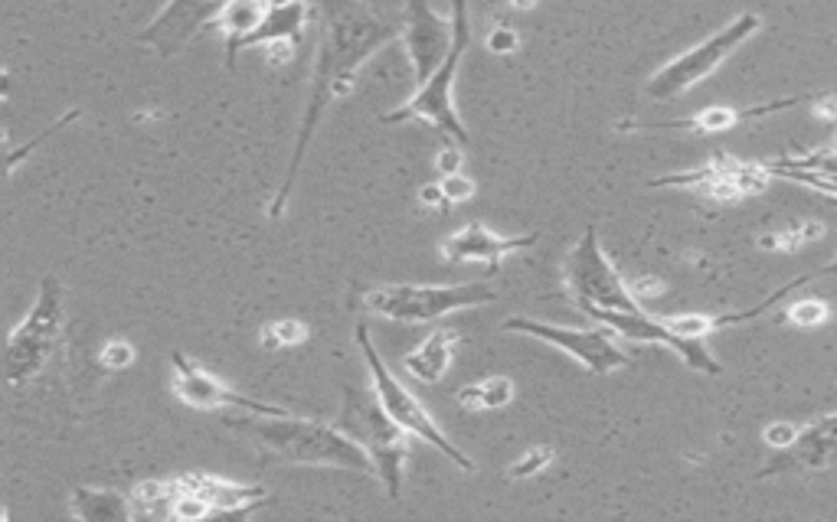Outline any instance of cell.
<instances>
[{
    "mask_svg": "<svg viewBox=\"0 0 837 522\" xmlns=\"http://www.w3.org/2000/svg\"><path fill=\"white\" fill-rule=\"evenodd\" d=\"M514 399V383L507 376H488L481 383H471L458 392V402L471 412H485V409H504Z\"/></svg>",
    "mask_w": 837,
    "mask_h": 522,
    "instance_id": "7402d4cb",
    "label": "cell"
},
{
    "mask_svg": "<svg viewBox=\"0 0 837 522\" xmlns=\"http://www.w3.org/2000/svg\"><path fill=\"white\" fill-rule=\"evenodd\" d=\"M308 340V327L301 320H275L262 330V347L265 350H278V347H298Z\"/></svg>",
    "mask_w": 837,
    "mask_h": 522,
    "instance_id": "603a6c76",
    "label": "cell"
},
{
    "mask_svg": "<svg viewBox=\"0 0 837 522\" xmlns=\"http://www.w3.org/2000/svg\"><path fill=\"white\" fill-rule=\"evenodd\" d=\"M226 425L262 448V454L288 461V464H314V468H340L354 474H373L370 458L357 441H350L340 428L304 422L295 415H239L226 418Z\"/></svg>",
    "mask_w": 837,
    "mask_h": 522,
    "instance_id": "7a4b0ae2",
    "label": "cell"
},
{
    "mask_svg": "<svg viewBox=\"0 0 837 522\" xmlns=\"http://www.w3.org/2000/svg\"><path fill=\"white\" fill-rule=\"evenodd\" d=\"M485 46H488V52H494V56H511V52L521 46V39H517V33H514L511 26H494V29L488 33V39H485Z\"/></svg>",
    "mask_w": 837,
    "mask_h": 522,
    "instance_id": "f546056e",
    "label": "cell"
},
{
    "mask_svg": "<svg viewBox=\"0 0 837 522\" xmlns=\"http://www.w3.org/2000/svg\"><path fill=\"white\" fill-rule=\"evenodd\" d=\"M304 20H308V0H291V3H268L262 23L239 39L236 52H242L246 46H259V43H272V39H291L298 43L301 39V29H304Z\"/></svg>",
    "mask_w": 837,
    "mask_h": 522,
    "instance_id": "d6986e66",
    "label": "cell"
},
{
    "mask_svg": "<svg viewBox=\"0 0 837 522\" xmlns=\"http://www.w3.org/2000/svg\"><path fill=\"white\" fill-rule=\"evenodd\" d=\"M69 513L85 522H131V497H121L115 490H95V487H79L69 497Z\"/></svg>",
    "mask_w": 837,
    "mask_h": 522,
    "instance_id": "ffe728a7",
    "label": "cell"
},
{
    "mask_svg": "<svg viewBox=\"0 0 837 522\" xmlns=\"http://www.w3.org/2000/svg\"><path fill=\"white\" fill-rule=\"evenodd\" d=\"M442 193H445V203H468L475 196V183L458 170L442 177Z\"/></svg>",
    "mask_w": 837,
    "mask_h": 522,
    "instance_id": "f1b7e54d",
    "label": "cell"
},
{
    "mask_svg": "<svg viewBox=\"0 0 837 522\" xmlns=\"http://www.w3.org/2000/svg\"><path fill=\"white\" fill-rule=\"evenodd\" d=\"M354 337H357V347H360V353H363V360H367V369H370V379H373V396H376V402L383 405V412H386L403 432L422 438L426 445H432L439 454H445V458H449L452 464H458L462 471H475L471 458H468L465 451H458V448L449 441V435H445V432L435 425V418L426 412V405L390 373V366L383 363V356L376 353V347H373V340H370L367 324H357Z\"/></svg>",
    "mask_w": 837,
    "mask_h": 522,
    "instance_id": "8992f818",
    "label": "cell"
},
{
    "mask_svg": "<svg viewBox=\"0 0 837 522\" xmlns=\"http://www.w3.org/2000/svg\"><path fill=\"white\" fill-rule=\"evenodd\" d=\"M530 245H537V235H498V232H491V229H485L481 222H468L465 229H458V232H452L445 242H442V255L449 258V262H458V265H491V268H498V262L504 258V255H514V252H524V248H530Z\"/></svg>",
    "mask_w": 837,
    "mask_h": 522,
    "instance_id": "9a60e30c",
    "label": "cell"
},
{
    "mask_svg": "<svg viewBox=\"0 0 837 522\" xmlns=\"http://www.w3.org/2000/svg\"><path fill=\"white\" fill-rule=\"evenodd\" d=\"M59 330H62V288L52 275H46L29 314L7 337L3 373L10 386H26L29 379L43 373V366L52 356Z\"/></svg>",
    "mask_w": 837,
    "mask_h": 522,
    "instance_id": "52a82bcc",
    "label": "cell"
},
{
    "mask_svg": "<svg viewBox=\"0 0 837 522\" xmlns=\"http://www.w3.org/2000/svg\"><path fill=\"white\" fill-rule=\"evenodd\" d=\"M504 330L514 333H527L534 340H543L563 353H570L583 369L606 376L615 369H625L632 360L629 353L615 343V333L609 327H560V324H543V320H530V317H511L504 320Z\"/></svg>",
    "mask_w": 837,
    "mask_h": 522,
    "instance_id": "30bf717a",
    "label": "cell"
},
{
    "mask_svg": "<svg viewBox=\"0 0 837 522\" xmlns=\"http://www.w3.org/2000/svg\"><path fill=\"white\" fill-rule=\"evenodd\" d=\"M760 26H763V20H760L756 13H740L733 23L720 26V29H717L714 36H707L704 43L691 46V49L681 52L678 59H671L668 65H661V69L648 78L645 92H648L651 98H658V101H671V98L691 92V88H694L697 82H704L714 69H720L750 36H756Z\"/></svg>",
    "mask_w": 837,
    "mask_h": 522,
    "instance_id": "9c48e42d",
    "label": "cell"
},
{
    "mask_svg": "<svg viewBox=\"0 0 837 522\" xmlns=\"http://www.w3.org/2000/svg\"><path fill=\"white\" fill-rule=\"evenodd\" d=\"M789 320L796 327H822L828 320V304L818 301V298H805V301L789 307Z\"/></svg>",
    "mask_w": 837,
    "mask_h": 522,
    "instance_id": "d4e9b609",
    "label": "cell"
},
{
    "mask_svg": "<svg viewBox=\"0 0 837 522\" xmlns=\"http://www.w3.org/2000/svg\"><path fill=\"white\" fill-rule=\"evenodd\" d=\"M419 203H422V206H432V209L449 206V203H445V193H442V183H426V186L419 190Z\"/></svg>",
    "mask_w": 837,
    "mask_h": 522,
    "instance_id": "d6a6232c",
    "label": "cell"
},
{
    "mask_svg": "<svg viewBox=\"0 0 837 522\" xmlns=\"http://www.w3.org/2000/svg\"><path fill=\"white\" fill-rule=\"evenodd\" d=\"M563 288L576 307L593 304L609 311H645L632 284L619 275V268L602 252L593 226L579 235V242L563 258Z\"/></svg>",
    "mask_w": 837,
    "mask_h": 522,
    "instance_id": "ba28073f",
    "label": "cell"
},
{
    "mask_svg": "<svg viewBox=\"0 0 837 522\" xmlns=\"http://www.w3.org/2000/svg\"><path fill=\"white\" fill-rule=\"evenodd\" d=\"M268 10V0H226V7L216 13V26L226 36V65H236V46L242 36H249Z\"/></svg>",
    "mask_w": 837,
    "mask_h": 522,
    "instance_id": "44dd1931",
    "label": "cell"
},
{
    "mask_svg": "<svg viewBox=\"0 0 837 522\" xmlns=\"http://www.w3.org/2000/svg\"><path fill=\"white\" fill-rule=\"evenodd\" d=\"M213 510L200 500V497H193V494H177L174 497V503H170V517L174 520H183V522H190V520H206Z\"/></svg>",
    "mask_w": 837,
    "mask_h": 522,
    "instance_id": "4316f807",
    "label": "cell"
},
{
    "mask_svg": "<svg viewBox=\"0 0 837 522\" xmlns=\"http://www.w3.org/2000/svg\"><path fill=\"white\" fill-rule=\"evenodd\" d=\"M170 363H174V396L190 409H200V412L236 409V412H246V415H288L278 405H268V402L249 399L242 392H232L223 379H216L213 373H206L200 363H193L190 356H183L177 350L170 353Z\"/></svg>",
    "mask_w": 837,
    "mask_h": 522,
    "instance_id": "7c38bea8",
    "label": "cell"
},
{
    "mask_svg": "<svg viewBox=\"0 0 837 522\" xmlns=\"http://www.w3.org/2000/svg\"><path fill=\"white\" fill-rule=\"evenodd\" d=\"M799 435H802L799 425H792V422H773V425L763 432V441H766L769 448H776V451H789V448L799 441Z\"/></svg>",
    "mask_w": 837,
    "mask_h": 522,
    "instance_id": "83f0119b",
    "label": "cell"
},
{
    "mask_svg": "<svg viewBox=\"0 0 837 522\" xmlns=\"http://www.w3.org/2000/svg\"><path fill=\"white\" fill-rule=\"evenodd\" d=\"M822 95H802V98H786V101H773V105H756V108H730V105H714L694 118H681V121H668V124H648L651 131H697V134H717V131H730L737 128L743 118H763V114H773V111H782V108H792V105H805V101H818Z\"/></svg>",
    "mask_w": 837,
    "mask_h": 522,
    "instance_id": "e0dca14e",
    "label": "cell"
},
{
    "mask_svg": "<svg viewBox=\"0 0 837 522\" xmlns=\"http://www.w3.org/2000/svg\"><path fill=\"white\" fill-rule=\"evenodd\" d=\"M471 46V20H468V0H452V43L445 59L432 69V75L426 82H419V92L396 111L383 114V124H396V121H409L419 118L426 124H432L442 137L455 141V144H468V128L455 111L452 101V88L458 78V65L462 56Z\"/></svg>",
    "mask_w": 837,
    "mask_h": 522,
    "instance_id": "3957f363",
    "label": "cell"
},
{
    "mask_svg": "<svg viewBox=\"0 0 837 522\" xmlns=\"http://www.w3.org/2000/svg\"><path fill=\"white\" fill-rule=\"evenodd\" d=\"M455 343L458 337L452 330H432L412 353L403 356V366L412 379L432 386V383H442V376L449 373L452 366V353H455Z\"/></svg>",
    "mask_w": 837,
    "mask_h": 522,
    "instance_id": "ac0fdd59",
    "label": "cell"
},
{
    "mask_svg": "<svg viewBox=\"0 0 837 522\" xmlns=\"http://www.w3.org/2000/svg\"><path fill=\"white\" fill-rule=\"evenodd\" d=\"M550 464H553V448H530V451L507 471V477H511V481H527V477L547 471Z\"/></svg>",
    "mask_w": 837,
    "mask_h": 522,
    "instance_id": "cb8c5ba5",
    "label": "cell"
},
{
    "mask_svg": "<svg viewBox=\"0 0 837 522\" xmlns=\"http://www.w3.org/2000/svg\"><path fill=\"white\" fill-rule=\"evenodd\" d=\"M177 490L200 497L213 513H249L252 507L265 503V490L262 487H246V484H232L223 477H206V474H190L183 481H177Z\"/></svg>",
    "mask_w": 837,
    "mask_h": 522,
    "instance_id": "2e32d148",
    "label": "cell"
},
{
    "mask_svg": "<svg viewBox=\"0 0 837 522\" xmlns=\"http://www.w3.org/2000/svg\"><path fill=\"white\" fill-rule=\"evenodd\" d=\"M10 88H13L10 75H7V72H0V98H7V95H10Z\"/></svg>",
    "mask_w": 837,
    "mask_h": 522,
    "instance_id": "836d02e7",
    "label": "cell"
},
{
    "mask_svg": "<svg viewBox=\"0 0 837 522\" xmlns=\"http://www.w3.org/2000/svg\"><path fill=\"white\" fill-rule=\"evenodd\" d=\"M403 39H406V56L412 62V72L419 82L432 75V69L445 59L449 43H452V20H442L429 0H406V16H403Z\"/></svg>",
    "mask_w": 837,
    "mask_h": 522,
    "instance_id": "4fadbf2b",
    "label": "cell"
},
{
    "mask_svg": "<svg viewBox=\"0 0 837 522\" xmlns=\"http://www.w3.org/2000/svg\"><path fill=\"white\" fill-rule=\"evenodd\" d=\"M98 363H101L105 369H111V373H121V369H128V366L134 363V347H131L128 340L115 337V340H108V343L101 347Z\"/></svg>",
    "mask_w": 837,
    "mask_h": 522,
    "instance_id": "484cf974",
    "label": "cell"
},
{
    "mask_svg": "<svg viewBox=\"0 0 837 522\" xmlns=\"http://www.w3.org/2000/svg\"><path fill=\"white\" fill-rule=\"evenodd\" d=\"M265 46H268V56H265V59H268L272 65H285V62L295 56V43H291V39H272V43H265Z\"/></svg>",
    "mask_w": 837,
    "mask_h": 522,
    "instance_id": "4dcf8cb0",
    "label": "cell"
},
{
    "mask_svg": "<svg viewBox=\"0 0 837 522\" xmlns=\"http://www.w3.org/2000/svg\"><path fill=\"white\" fill-rule=\"evenodd\" d=\"M576 311H583L596 324L609 327L615 337H625V340H635V343H658V347L674 350L684 360V366H691L694 373H707V376L724 373V366L714 360V353L704 347V340L678 337L665 320H655L648 311H609V307H593V304L576 307Z\"/></svg>",
    "mask_w": 837,
    "mask_h": 522,
    "instance_id": "8fae6325",
    "label": "cell"
},
{
    "mask_svg": "<svg viewBox=\"0 0 837 522\" xmlns=\"http://www.w3.org/2000/svg\"><path fill=\"white\" fill-rule=\"evenodd\" d=\"M337 428L363 448L373 464V477L386 487L390 500H399L409 461V432H403L376 402L373 392L344 389V409Z\"/></svg>",
    "mask_w": 837,
    "mask_h": 522,
    "instance_id": "277c9868",
    "label": "cell"
},
{
    "mask_svg": "<svg viewBox=\"0 0 837 522\" xmlns=\"http://www.w3.org/2000/svg\"><path fill=\"white\" fill-rule=\"evenodd\" d=\"M318 20H321V39H318L311 95H308V108H304V118H301L298 144H295L285 183H282L278 196L268 206L272 219H278L285 213V203H288L291 186L298 180L308 144H311V137H314V131L324 118V108L331 101L344 98L354 88L357 69L373 52H380L383 46H390L403 33L399 20L380 16V13L367 10L360 0H318Z\"/></svg>",
    "mask_w": 837,
    "mask_h": 522,
    "instance_id": "6da1fadb",
    "label": "cell"
},
{
    "mask_svg": "<svg viewBox=\"0 0 837 522\" xmlns=\"http://www.w3.org/2000/svg\"><path fill=\"white\" fill-rule=\"evenodd\" d=\"M435 167H439V173H442V177L458 173V170H462V150H458V147H445V150L439 154Z\"/></svg>",
    "mask_w": 837,
    "mask_h": 522,
    "instance_id": "1f68e13d",
    "label": "cell"
},
{
    "mask_svg": "<svg viewBox=\"0 0 837 522\" xmlns=\"http://www.w3.org/2000/svg\"><path fill=\"white\" fill-rule=\"evenodd\" d=\"M498 301V291L488 281L468 284H386L373 288L363 298V307L376 317L399 324H432L455 311H471Z\"/></svg>",
    "mask_w": 837,
    "mask_h": 522,
    "instance_id": "5b68a950",
    "label": "cell"
},
{
    "mask_svg": "<svg viewBox=\"0 0 837 522\" xmlns=\"http://www.w3.org/2000/svg\"><path fill=\"white\" fill-rule=\"evenodd\" d=\"M226 7V0H170L154 23L141 33L144 43H154L164 56L177 52L196 29L216 20V13Z\"/></svg>",
    "mask_w": 837,
    "mask_h": 522,
    "instance_id": "5bb4252c",
    "label": "cell"
},
{
    "mask_svg": "<svg viewBox=\"0 0 837 522\" xmlns=\"http://www.w3.org/2000/svg\"><path fill=\"white\" fill-rule=\"evenodd\" d=\"M511 3H514V7H521V10H530V7H534L537 0H511Z\"/></svg>",
    "mask_w": 837,
    "mask_h": 522,
    "instance_id": "e575fe53",
    "label": "cell"
}]
</instances>
